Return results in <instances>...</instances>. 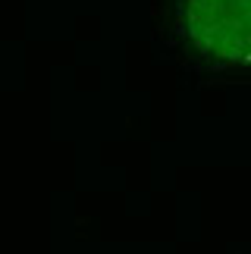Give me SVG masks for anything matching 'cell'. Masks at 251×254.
Listing matches in <instances>:
<instances>
[{
	"instance_id": "cell-1",
	"label": "cell",
	"mask_w": 251,
	"mask_h": 254,
	"mask_svg": "<svg viewBox=\"0 0 251 254\" xmlns=\"http://www.w3.org/2000/svg\"><path fill=\"white\" fill-rule=\"evenodd\" d=\"M186 35L223 66H251V0H186Z\"/></svg>"
}]
</instances>
